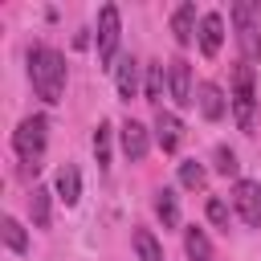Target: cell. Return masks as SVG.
Wrapping results in <instances>:
<instances>
[{
  "mask_svg": "<svg viewBox=\"0 0 261 261\" xmlns=\"http://www.w3.org/2000/svg\"><path fill=\"white\" fill-rule=\"evenodd\" d=\"M29 82L37 90V98H45L49 106L61 102V94H65V57L49 45L29 49Z\"/></svg>",
  "mask_w": 261,
  "mask_h": 261,
  "instance_id": "1",
  "label": "cell"
},
{
  "mask_svg": "<svg viewBox=\"0 0 261 261\" xmlns=\"http://www.w3.org/2000/svg\"><path fill=\"white\" fill-rule=\"evenodd\" d=\"M261 4L253 0H237L232 4V24H237V45H241V57L245 61H261Z\"/></svg>",
  "mask_w": 261,
  "mask_h": 261,
  "instance_id": "2",
  "label": "cell"
},
{
  "mask_svg": "<svg viewBox=\"0 0 261 261\" xmlns=\"http://www.w3.org/2000/svg\"><path fill=\"white\" fill-rule=\"evenodd\" d=\"M232 114H237L241 130H253V122H257V90H253V65L249 61H241L237 73H232Z\"/></svg>",
  "mask_w": 261,
  "mask_h": 261,
  "instance_id": "3",
  "label": "cell"
},
{
  "mask_svg": "<svg viewBox=\"0 0 261 261\" xmlns=\"http://www.w3.org/2000/svg\"><path fill=\"white\" fill-rule=\"evenodd\" d=\"M45 139H49V118H45V114H29V118L16 126L12 147H16V155H20L24 163L37 167V159H41V151H45Z\"/></svg>",
  "mask_w": 261,
  "mask_h": 261,
  "instance_id": "4",
  "label": "cell"
},
{
  "mask_svg": "<svg viewBox=\"0 0 261 261\" xmlns=\"http://www.w3.org/2000/svg\"><path fill=\"white\" fill-rule=\"evenodd\" d=\"M232 212L249 228H261V184L257 179H237L232 184Z\"/></svg>",
  "mask_w": 261,
  "mask_h": 261,
  "instance_id": "5",
  "label": "cell"
},
{
  "mask_svg": "<svg viewBox=\"0 0 261 261\" xmlns=\"http://www.w3.org/2000/svg\"><path fill=\"white\" fill-rule=\"evenodd\" d=\"M98 61H110L114 49H118V37H122V20H118V8L114 4H102L98 8Z\"/></svg>",
  "mask_w": 261,
  "mask_h": 261,
  "instance_id": "6",
  "label": "cell"
},
{
  "mask_svg": "<svg viewBox=\"0 0 261 261\" xmlns=\"http://www.w3.org/2000/svg\"><path fill=\"white\" fill-rule=\"evenodd\" d=\"M167 94L175 98V106H192V65L184 57H171L167 61Z\"/></svg>",
  "mask_w": 261,
  "mask_h": 261,
  "instance_id": "7",
  "label": "cell"
},
{
  "mask_svg": "<svg viewBox=\"0 0 261 261\" xmlns=\"http://www.w3.org/2000/svg\"><path fill=\"white\" fill-rule=\"evenodd\" d=\"M220 41H224V16L220 12H204L200 16V49H204V57H216Z\"/></svg>",
  "mask_w": 261,
  "mask_h": 261,
  "instance_id": "8",
  "label": "cell"
},
{
  "mask_svg": "<svg viewBox=\"0 0 261 261\" xmlns=\"http://www.w3.org/2000/svg\"><path fill=\"white\" fill-rule=\"evenodd\" d=\"M155 143H159L163 151H175V147L184 143V122H179L171 110H159V114H155Z\"/></svg>",
  "mask_w": 261,
  "mask_h": 261,
  "instance_id": "9",
  "label": "cell"
},
{
  "mask_svg": "<svg viewBox=\"0 0 261 261\" xmlns=\"http://www.w3.org/2000/svg\"><path fill=\"white\" fill-rule=\"evenodd\" d=\"M147 147H151L147 126H143V122H135V118H126V122H122V151H126V159H130V163H139V159L147 155Z\"/></svg>",
  "mask_w": 261,
  "mask_h": 261,
  "instance_id": "10",
  "label": "cell"
},
{
  "mask_svg": "<svg viewBox=\"0 0 261 261\" xmlns=\"http://www.w3.org/2000/svg\"><path fill=\"white\" fill-rule=\"evenodd\" d=\"M196 102H200V114H204L208 122H216V118L224 114V90H220L216 82H200V86H196Z\"/></svg>",
  "mask_w": 261,
  "mask_h": 261,
  "instance_id": "11",
  "label": "cell"
},
{
  "mask_svg": "<svg viewBox=\"0 0 261 261\" xmlns=\"http://www.w3.org/2000/svg\"><path fill=\"white\" fill-rule=\"evenodd\" d=\"M171 37L179 45H192L196 41V4H179L171 12Z\"/></svg>",
  "mask_w": 261,
  "mask_h": 261,
  "instance_id": "12",
  "label": "cell"
},
{
  "mask_svg": "<svg viewBox=\"0 0 261 261\" xmlns=\"http://www.w3.org/2000/svg\"><path fill=\"white\" fill-rule=\"evenodd\" d=\"M114 86H118V98H135V90H139V61L135 57H122L118 61V69H114Z\"/></svg>",
  "mask_w": 261,
  "mask_h": 261,
  "instance_id": "13",
  "label": "cell"
},
{
  "mask_svg": "<svg viewBox=\"0 0 261 261\" xmlns=\"http://www.w3.org/2000/svg\"><path fill=\"white\" fill-rule=\"evenodd\" d=\"M57 196H61L65 204H77V200H82V175H77L73 163H65V167L57 171Z\"/></svg>",
  "mask_w": 261,
  "mask_h": 261,
  "instance_id": "14",
  "label": "cell"
},
{
  "mask_svg": "<svg viewBox=\"0 0 261 261\" xmlns=\"http://www.w3.org/2000/svg\"><path fill=\"white\" fill-rule=\"evenodd\" d=\"M184 249H188V257L192 261H212V241L204 237V228H184Z\"/></svg>",
  "mask_w": 261,
  "mask_h": 261,
  "instance_id": "15",
  "label": "cell"
},
{
  "mask_svg": "<svg viewBox=\"0 0 261 261\" xmlns=\"http://www.w3.org/2000/svg\"><path fill=\"white\" fill-rule=\"evenodd\" d=\"M49 188H33V196H29V212H33V224L37 228H49Z\"/></svg>",
  "mask_w": 261,
  "mask_h": 261,
  "instance_id": "16",
  "label": "cell"
},
{
  "mask_svg": "<svg viewBox=\"0 0 261 261\" xmlns=\"http://www.w3.org/2000/svg\"><path fill=\"white\" fill-rule=\"evenodd\" d=\"M155 212H159V220H163V228H175L179 224V204H175V196L163 188L159 196H155Z\"/></svg>",
  "mask_w": 261,
  "mask_h": 261,
  "instance_id": "17",
  "label": "cell"
},
{
  "mask_svg": "<svg viewBox=\"0 0 261 261\" xmlns=\"http://www.w3.org/2000/svg\"><path fill=\"white\" fill-rule=\"evenodd\" d=\"M0 232H4V245H8L12 253H24V249H29V237H24V228H20V220H12V216H4V224H0Z\"/></svg>",
  "mask_w": 261,
  "mask_h": 261,
  "instance_id": "18",
  "label": "cell"
},
{
  "mask_svg": "<svg viewBox=\"0 0 261 261\" xmlns=\"http://www.w3.org/2000/svg\"><path fill=\"white\" fill-rule=\"evenodd\" d=\"M135 249H139V261H163V249H159V241L147 228L135 232Z\"/></svg>",
  "mask_w": 261,
  "mask_h": 261,
  "instance_id": "19",
  "label": "cell"
},
{
  "mask_svg": "<svg viewBox=\"0 0 261 261\" xmlns=\"http://www.w3.org/2000/svg\"><path fill=\"white\" fill-rule=\"evenodd\" d=\"M163 86H167V69H163L159 61H151V65H147V98L159 102V98H163Z\"/></svg>",
  "mask_w": 261,
  "mask_h": 261,
  "instance_id": "20",
  "label": "cell"
},
{
  "mask_svg": "<svg viewBox=\"0 0 261 261\" xmlns=\"http://www.w3.org/2000/svg\"><path fill=\"white\" fill-rule=\"evenodd\" d=\"M94 155H98V167H110V122H98L94 130Z\"/></svg>",
  "mask_w": 261,
  "mask_h": 261,
  "instance_id": "21",
  "label": "cell"
},
{
  "mask_svg": "<svg viewBox=\"0 0 261 261\" xmlns=\"http://www.w3.org/2000/svg\"><path fill=\"white\" fill-rule=\"evenodd\" d=\"M204 179H208V175H204V167H200L196 159H184V163H179V184H184V188L196 192V188H204Z\"/></svg>",
  "mask_w": 261,
  "mask_h": 261,
  "instance_id": "22",
  "label": "cell"
},
{
  "mask_svg": "<svg viewBox=\"0 0 261 261\" xmlns=\"http://www.w3.org/2000/svg\"><path fill=\"white\" fill-rule=\"evenodd\" d=\"M208 220H212L216 228H228V220H232V208H228L220 196H212V200H208Z\"/></svg>",
  "mask_w": 261,
  "mask_h": 261,
  "instance_id": "23",
  "label": "cell"
},
{
  "mask_svg": "<svg viewBox=\"0 0 261 261\" xmlns=\"http://www.w3.org/2000/svg\"><path fill=\"white\" fill-rule=\"evenodd\" d=\"M237 167H241L237 155H232L228 147H216V171H220V175H237Z\"/></svg>",
  "mask_w": 261,
  "mask_h": 261,
  "instance_id": "24",
  "label": "cell"
}]
</instances>
